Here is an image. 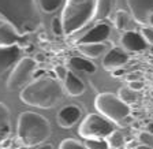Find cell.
Returning <instances> with one entry per match:
<instances>
[{
    "mask_svg": "<svg viewBox=\"0 0 153 149\" xmlns=\"http://www.w3.org/2000/svg\"><path fill=\"white\" fill-rule=\"evenodd\" d=\"M38 7V0H0V18L8 22L19 36H25L41 26Z\"/></svg>",
    "mask_w": 153,
    "mask_h": 149,
    "instance_id": "6da1fadb",
    "label": "cell"
},
{
    "mask_svg": "<svg viewBox=\"0 0 153 149\" xmlns=\"http://www.w3.org/2000/svg\"><path fill=\"white\" fill-rule=\"evenodd\" d=\"M140 34L142 36V38L146 41V44H153V28L143 26L140 30Z\"/></svg>",
    "mask_w": 153,
    "mask_h": 149,
    "instance_id": "484cf974",
    "label": "cell"
},
{
    "mask_svg": "<svg viewBox=\"0 0 153 149\" xmlns=\"http://www.w3.org/2000/svg\"><path fill=\"white\" fill-rule=\"evenodd\" d=\"M85 146H86V149H109L107 141L100 140V138L85 140Z\"/></svg>",
    "mask_w": 153,
    "mask_h": 149,
    "instance_id": "cb8c5ba5",
    "label": "cell"
},
{
    "mask_svg": "<svg viewBox=\"0 0 153 149\" xmlns=\"http://www.w3.org/2000/svg\"><path fill=\"white\" fill-rule=\"evenodd\" d=\"M135 149H153L152 146H149V145H138Z\"/></svg>",
    "mask_w": 153,
    "mask_h": 149,
    "instance_id": "1f68e13d",
    "label": "cell"
},
{
    "mask_svg": "<svg viewBox=\"0 0 153 149\" xmlns=\"http://www.w3.org/2000/svg\"><path fill=\"white\" fill-rule=\"evenodd\" d=\"M96 0H66L60 21L66 34L81 30L94 16Z\"/></svg>",
    "mask_w": 153,
    "mask_h": 149,
    "instance_id": "277c9868",
    "label": "cell"
},
{
    "mask_svg": "<svg viewBox=\"0 0 153 149\" xmlns=\"http://www.w3.org/2000/svg\"><path fill=\"white\" fill-rule=\"evenodd\" d=\"M114 130V126L108 119H105L99 114H89L79 124L78 133L85 140H93V138L105 140Z\"/></svg>",
    "mask_w": 153,
    "mask_h": 149,
    "instance_id": "8992f818",
    "label": "cell"
},
{
    "mask_svg": "<svg viewBox=\"0 0 153 149\" xmlns=\"http://www.w3.org/2000/svg\"><path fill=\"white\" fill-rule=\"evenodd\" d=\"M81 115H82V112H81V108L78 105H66L57 112V124L63 129H71L81 119Z\"/></svg>",
    "mask_w": 153,
    "mask_h": 149,
    "instance_id": "8fae6325",
    "label": "cell"
},
{
    "mask_svg": "<svg viewBox=\"0 0 153 149\" xmlns=\"http://www.w3.org/2000/svg\"><path fill=\"white\" fill-rule=\"evenodd\" d=\"M21 59V47L18 44L11 47H0V75Z\"/></svg>",
    "mask_w": 153,
    "mask_h": 149,
    "instance_id": "7c38bea8",
    "label": "cell"
},
{
    "mask_svg": "<svg viewBox=\"0 0 153 149\" xmlns=\"http://www.w3.org/2000/svg\"><path fill=\"white\" fill-rule=\"evenodd\" d=\"M55 71L57 73V75H59V78H62V79H64L66 78V75H67V70L64 69V67H62V66H59V67H56L55 69Z\"/></svg>",
    "mask_w": 153,
    "mask_h": 149,
    "instance_id": "f546056e",
    "label": "cell"
},
{
    "mask_svg": "<svg viewBox=\"0 0 153 149\" xmlns=\"http://www.w3.org/2000/svg\"><path fill=\"white\" fill-rule=\"evenodd\" d=\"M76 49L85 56L94 59V57L101 56L102 54H107L108 52V45L104 44V42H100V44H78Z\"/></svg>",
    "mask_w": 153,
    "mask_h": 149,
    "instance_id": "e0dca14e",
    "label": "cell"
},
{
    "mask_svg": "<svg viewBox=\"0 0 153 149\" xmlns=\"http://www.w3.org/2000/svg\"><path fill=\"white\" fill-rule=\"evenodd\" d=\"M128 60H130L128 54H126L122 48L114 47L105 54L104 59H102V67L107 71L114 73V71H118L119 69H122Z\"/></svg>",
    "mask_w": 153,
    "mask_h": 149,
    "instance_id": "9c48e42d",
    "label": "cell"
},
{
    "mask_svg": "<svg viewBox=\"0 0 153 149\" xmlns=\"http://www.w3.org/2000/svg\"><path fill=\"white\" fill-rule=\"evenodd\" d=\"M126 79H127L128 82H135V81H141V73H138V71L130 73L128 75H126Z\"/></svg>",
    "mask_w": 153,
    "mask_h": 149,
    "instance_id": "83f0119b",
    "label": "cell"
},
{
    "mask_svg": "<svg viewBox=\"0 0 153 149\" xmlns=\"http://www.w3.org/2000/svg\"><path fill=\"white\" fill-rule=\"evenodd\" d=\"M122 45L124 47V49H127L128 52H133V54L145 51L148 47L146 41L142 38V36L137 32H131V30H127V32L123 33Z\"/></svg>",
    "mask_w": 153,
    "mask_h": 149,
    "instance_id": "4fadbf2b",
    "label": "cell"
},
{
    "mask_svg": "<svg viewBox=\"0 0 153 149\" xmlns=\"http://www.w3.org/2000/svg\"><path fill=\"white\" fill-rule=\"evenodd\" d=\"M21 40V36L15 32V29L0 18V47H11L16 45Z\"/></svg>",
    "mask_w": 153,
    "mask_h": 149,
    "instance_id": "5bb4252c",
    "label": "cell"
},
{
    "mask_svg": "<svg viewBox=\"0 0 153 149\" xmlns=\"http://www.w3.org/2000/svg\"><path fill=\"white\" fill-rule=\"evenodd\" d=\"M36 60L33 57H21L18 60V63L14 66L11 74L8 75V79H7V88L10 90H22L23 88L30 83V79H32V75L36 70Z\"/></svg>",
    "mask_w": 153,
    "mask_h": 149,
    "instance_id": "52a82bcc",
    "label": "cell"
},
{
    "mask_svg": "<svg viewBox=\"0 0 153 149\" xmlns=\"http://www.w3.org/2000/svg\"><path fill=\"white\" fill-rule=\"evenodd\" d=\"M127 4L134 21L141 25H146L149 16L153 14V0H127Z\"/></svg>",
    "mask_w": 153,
    "mask_h": 149,
    "instance_id": "ba28073f",
    "label": "cell"
},
{
    "mask_svg": "<svg viewBox=\"0 0 153 149\" xmlns=\"http://www.w3.org/2000/svg\"><path fill=\"white\" fill-rule=\"evenodd\" d=\"M59 149H86V146L82 145L79 141L74 140V138H66L60 142Z\"/></svg>",
    "mask_w": 153,
    "mask_h": 149,
    "instance_id": "d4e9b609",
    "label": "cell"
},
{
    "mask_svg": "<svg viewBox=\"0 0 153 149\" xmlns=\"http://www.w3.org/2000/svg\"><path fill=\"white\" fill-rule=\"evenodd\" d=\"M68 64H70V67L74 69V70H79L88 74L96 73V64L93 62L88 60V59H83V57H78V56L71 57L70 60H68Z\"/></svg>",
    "mask_w": 153,
    "mask_h": 149,
    "instance_id": "ac0fdd59",
    "label": "cell"
},
{
    "mask_svg": "<svg viewBox=\"0 0 153 149\" xmlns=\"http://www.w3.org/2000/svg\"><path fill=\"white\" fill-rule=\"evenodd\" d=\"M64 89L70 96H81L85 93V83L73 71H67L64 78Z\"/></svg>",
    "mask_w": 153,
    "mask_h": 149,
    "instance_id": "9a60e30c",
    "label": "cell"
},
{
    "mask_svg": "<svg viewBox=\"0 0 153 149\" xmlns=\"http://www.w3.org/2000/svg\"><path fill=\"white\" fill-rule=\"evenodd\" d=\"M96 110L114 123H120L127 116H130L131 108L130 105L124 104L120 98L114 93H100L94 100Z\"/></svg>",
    "mask_w": 153,
    "mask_h": 149,
    "instance_id": "5b68a950",
    "label": "cell"
},
{
    "mask_svg": "<svg viewBox=\"0 0 153 149\" xmlns=\"http://www.w3.org/2000/svg\"><path fill=\"white\" fill-rule=\"evenodd\" d=\"M118 97L120 98L124 104L130 105V104H134V103L137 101L138 96H137V93L134 92V90H131L128 86H126V88H122L120 90H119Z\"/></svg>",
    "mask_w": 153,
    "mask_h": 149,
    "instance_id": "7402d4cb",
    "label": "cell"
},
{
    "mask_svg": "<svg viewBox=\"0 0 153 149\" xmlns=\"http://www.w3.org/2000/svg\"><path fill=\"white\" fill-rule=\"evenodd\" d=\"M11 134V114L4 103H0V144L8 140Z\"/></svg>",
    "mask_w": 153,
    "mask_h": 149,
    "instance_id": "2e32d148",
    "label": "cell"
},
{
    "mask_svg": "<svg viewBox=\"0 0 153 149\" xmlns=\"http://www.w3.org/2000/svg\"><path fill=\"white\" fill-rule=\"evenodd\" d=\"M21 100L30 107L49 108L55 107L63 97V86L53 77H41L29 83L21 90Z\"/></svg>",
    "mask_w": 153,
    "mask_h": 149,
    "instance_id": "7a4b0ae2",
    "label": "cell"
},
{
    "mask_svg": "<svg viewBox=\"0 0 153 149\" xmlns=\"http://www.w3.org/2000/svg\"><path fill=\"white\" fill-rule=\"evenodd\" d=\"M105 141L108 144L109 149H119L124 145V137L119 130H114L107 138H105Z\"/></svg>",
    "mask_w": 153,
    "mask_h": 149,
    "instance_id": "44dd1931",
    "label": "cell"
},
{
    "mask_svg": "<svg viewBox=\"0 0 153 149\" xmlns=\"http://www.w3.org/2000/svg\"><path fill=\"white\" fill-rule=\"evenodd\" d=\"M109 36H111V26L107 23H99L90 29L89 32H86L79 38L78 44H100V42L107 41Z\"/></svg>",
    "mask_w": 153,
    "mask_h": 149,
    "instance_id": "30bf717a",
    "label": "cell"
},
{
    "mask_svg": "<svg viewBox=\"0 0 153 149\" xmlns=\"http://www.w3.org/2000/svg\"><path fill=\"white\" fill-rule=\"evenodd\" d=\"M128 88L134 92H137L140 89H142V82L141 81H135V82H128Z\"/></svg>",
    "mask_w": 153,
    "mask_h": 149,
    "instance_id": "f1b7e54d",
    "label": "cell"
},
{
    "mask_svg": "<svg viewBox=\"0 0 153 149\" xmlns=\"http://www.w3.org/2000/svg\"><path fill=\"white\" fill-rule=\"evenodd\" d=\"M130 21H131L130 14H128L127 11H124V10L118 11L116 15H115V26H116V29H119V30H126V32H127Z\"/></svg>",
    "mask_w": 153,
    "mask_h": 149,
    "instance_id": "ffe728a7",
    "label": "cell"
},
{
    "mask_svg": "<svg viewBox=\"0 0 153 149\" xmlns=\"http://www.w3.org/2000/svg\"><path fill=\"white\" fill-rule=\"evenodd\" d=\"M15 149H29V148H26V146H22V145H21V146H18V148H15Z\"/></svg>",
    "mask_w": 153,
    "mask_h": 149,
    "instance_id": "836d02e7",
    "label": "cell"
},
{
    "mask_svg": "<svg viewBox=\"0 0 153 149\" xmlns=\"http://www.w3.org/2000/svg\"><path fill=\"white\" fill-rule=\"evenodd\" d=\"M38 149H53V146H52L51 144H44V145H41Z\"/></svg>",
    "mask_w": 153,
    "mask_h": 149,
    "instance_id": "4dcf8cb0",
    "label": "cell"
},
{
    "mask_svg": "<svg viewBox=\"0 0 153 149\" xmlns=\"http://www.w3.org/2000/svg\"><path fill=\"white\" fill-rule=\"evenodd\" d=\"M63 0H38L40 8L45 13H53L62 6Z\"/></svg>",
    "mask_w": 153,
    "mask_h": 149,
    "instance_id": "603a6c76",
    "label": "cell"
},
{
    "mask_svg": "<svg viewBox=\"0 0 153 149\" xmlns=\"http://www.w3.org/2000/svg\"><path fill=\"white\" fill-rule=\"evenodd\" d=\"M18 140L22 146L32 148L42 144L51 136V124L47 118L33 111H25L18 116Z\"/></svg>",
    "mask_w": 153,
    "mask_h": 149,
    "instance_id": "3957f363",
    "label": "cell"
},
{
    "mask_svg": "<svg viewBox=\"0 0 153 149\" xmlns=\"http://www.w3.org/2000/svg\"><path fill=\"white\" fill-rule=\"evenodd\" d=\"M52 32H53L56 36H62L64 33L62 21H60V18H57V16H55V18L52 19Z\"/></svg>",
    "mask_w": 153,
    "mask_h": 149,
    "instance_id": "4316f807",
    "label": "cell"
},
{
    "mask_svg": "<svg viewBox=\"0 0 153 149\" xmlns=\"http://www.w3.org/2000/svg\"><path fill=\"white\" fill-rule=\"evenodd\" d=\"M148 23H149V25H150V26H152V28H153V14H152V15L149 16V21H148Z\"/></svg>",
    "mask_w": 153,
    "mask_h": 149,
    "instance_id": "d6a6232c",
    "label": "cell"
},
{
    "mask_svg": "<svg viewBox=\"0 0 153 149\" xmlns=\"http://www.w3.org/2000/svg\"><path fill=\"white\" fill-rule=\"evenodd\" d=\"M114 0H96V10L94 18L99 21H104L111 15Z\"/></svg>",
    "mask_w": 153,
    "mask_h": 149,
    "instance_id": "d6986e66",
    "label": "cell"
}]
</instances>
